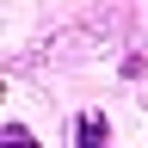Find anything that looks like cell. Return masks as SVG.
I'll return each mask as SVG.
<instances>
[{
    "label": "cell",
    "mask_w": 148,
    "mask_h": 148,
    "mask_svg": "<svg viewBox=\"0 0 148 148\" xmlns=\"http://www.w3.org/2000/svg\"><path fill=\"white\" fill-rule=\"evenodd\" d=\"M80 148H111V130H105V117H80Z\"/></svg>",
    "instance_id": "1"
},
{
    "label": "cell",
    "mask_w": 148,
    "mask_h": 148,
    "mask_svg": "<svg viewBox=\"0 0 148 148\" xmlns=\"http://www.w3.org/2000/svg\"><path fill=\"white\" fill-rule=\"evenodd\" d=\"M6 148H37V142H31V130H18V123H12V130H6Z\"/></svg>",
    "instance_id": "2"
}]
</instances>
